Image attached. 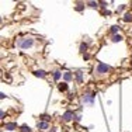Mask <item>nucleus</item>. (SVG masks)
<instances>
[{"label": "nucleus", "instance_id": "nucleus-18", "mask_svg": "<svg viewBox=\"0 0 132 132\" xmlns=\"http://www.w3.org/2000/svg\"><path fill=\"white\" fill-rule=\"evenodd\" d=\"M21 131L23 132H31V128L27 127V125H23V127H21Z\"/></svg>", "mask_w": 132, "mask_h": 132}, {"label": "nucleus", "instance_id": "nucleus-19", "mask_svg": "<svg viewBox=\"0 0 132 132\" xmlns=\"http://www.w3.org/2000/svg\"><path fill=\"white\" fill-rule=\"evenodd\" d=\"M83 7H84V4H81V3H79V4L76 6V10H77V11H81V10H83Z\"/></svg>", "mask_w": 132, "mask_h": 132}, {"label": "nucleus", "instance_id": "nucleus-3", "mask_svg": "<svg viewBox=\"0 0 132 132\" xmlns=\"http://www.w3.org/2000/svg\"><path fill=\"white\" fill-rule=\"evenodd\" d=\"M81 100H83L84 104H93L94 103V96L90 93H84L83 97H81Z\"/></svg>", "mask_w": 132, "mask_h": 132}, {"label": "nucleus", "instance_id": "nucleus-9", "mask_svg": "<svg viewBox=\"0 0 132 132\" xmlns=\"http://www.w3.org/2000/svg\"><path fill=\"white\" fill-rule=\"evenodd\" d=\"M76 80H77V83H81L83 81V73L79 70V72H76Z\"/></svg>", "mask_w": 132, "mask_h": 132}, {"label": "nucleus", "instance_id": "nucleus-4", "mask_svg": "<svg viewBox=\"0 0 132 132\" xmlns=\"http://www.w3.org/2000/svg\"><path fill=\"white\" fill-rule=\"evenodd\" d=\"M62 118H63V121H66V122H68V121H70V119L76 118V115H75L72 111H66L65 114H63V117H62Z\"/></svg>", "mask_w": 132, "mask_h": 132}, {"label": "nucleus", "instance_id": "nucleus-13", "mask_svg": "<svg viewBox=\"0 0 132 132\" xmlns=\"http://www.w3.org/2000/svg\"><path fill=\"white\" fill-rule=\"evenodd\" d=\"M124 21H132V14L131 13H127L124 15Z\"/></svg>", "mask_w": 132, "mask_h": 132}, {"label": "nucleus", "instance_id": "nucleus-6", "mask_svg": "<svg viewBox=\"0 0 132 132\" xmlns=\"http://www.w3.org/2000/svg\"><path fill=\"white\" fill-rule=\"evenodd\" d=\"M37 127H38V129H46V128L49 127L48 122H44V121H39L38 124H37Z\"/></svg>", "mask_w": 132, "mask_h": 132}, {"label": "nucleus", "instance_id": "nucleus-14", "mask_svg": "<svg viewBox=\"0 0 132 132\" xmlns=\"http://www.w3.org/2000/svg\"><path fill=\"white\" fill-rule=\"evenodd\" d=\"M41 119H42V121L44 122H48L49 121V119H51V117H49V115H45V114H42V115H41V117H39Z\"/></svg>", "mask_w": 132, "mask_h": 132}, {"label": "nucleus", "instance_id": "nucleus-20", "mask_svg": "<svg viewBox=\"0 0 132 132\" xmlns=\"http://www.w3.org/2000/svg\"><path fill=\"white\" fill-rule=\"evenodd\" d=\"M100 4H101V7H103V9H105V7H107V6H105V3H104V2H101V3H100Z\"/></svg>", "mask_w": 132, "mask_h": 132}, {"label": "nucleus", "instance_id": "nucleus-11", "mask_svg": "<svg viewBox=\"0 0 132 132\" xmlns=\"http://www.w3.org/2000/svg\"><path fill=\"white\" fill-rule=\"evenodd\" d=\"M119 41H122V35H119V34L112 35V42H119Z\"/></svg>", "mask_w": 132, "mask_h": 132}, {"label": "nucleus", "instance_id": "nucleus-17", "mask_svg": "<svg viewBox=\"0 0 132 132\" xmlns=\"http://www.w3.org/2000/svg\"><path fill=\"white\" fill-rule=\"evenodd\" d=\"M86 51H87V45H86V44H81V45H80V52L84 53Z\"/></svg>", "mask_w": 132, "mask_h": 132}, {"label": "nucleus", "instance_id": "nucleus-16", "mask_svg": "<svg viewBox=\"0 0 132 132\" xmlns=\"http://www.w3.org/2000/svg\"><path fill=\"white\" fill-rule=\"evenodd\" d=\"M87 6H90V7L96 9L97 6H98V3H97V2H89V3H87Z\"/></svg>", "mask_w": 132, "mask_h": 132}, {"label": "nucleus", "instance_id": "nucleus-5", "mask_svg": "<svg viewBox=\"0 0 132 132\" xmlns=\"http://www.w3.org/2000/svg\"><path fill=\"white\" fill-rule=\"evenodd\" d=\"M4 128H6L7 131L17 129V124H15V122H10V124H6V125H4Z\"/></svg>", "mask_w": 132, "mask_h": 132}, {"label": "nucleus", "instance_id": "nucleus-1", "mask_svg": "<svg viewBox=\"0 0 132 132\" xmlns=\"http://www.w3.org/2000/svg\"><path fill=\"white\" fill-rule=\"evenodd\" d=\"M15 44H17V46H20L23 49H28L34 45V39L32 38H20Z\"/></svg>", "mask_w": 132, "mask_h": 132}, {"label": "nucleus", "instance_id": "nucleus-7", "mask_svg": "<svg viewBox=\"0 0 132 132\" xmlns=\"http://www.w3.org/2000/svg\"><path fill=\"white\" fill-rule=\"evenodd\" d=\"M34 75L38 77H46V72L45 70H35L34 72Z\"/></svg>", "mask_w": 132, "mask_h": 132}, {"label": "nucleus", "instance_id": "nucleus-15", "mask_svg": "<svg viewBox=\"0 0 132 132\" xmlns=\"http://www.w3.org/2000/svg\"><path fill=\"white\" fill-rule=\"evenodd\" d=\"M59 77H61V72H59V70H55V72H53V79H55V80H59Z\"/></svg>", "mask_w": 132, "mask_h": 132}, {"label": "nucleus", "instance_id": "nucleus-12", "mask_svg": "<svg viewBox=\"0 0 132 132\" xmlns=\"http://www.w3.org/2000/svg\"><path fill=\"white\" fill-rule=\"evenodd\" d=\"M118 31H119V27H118V26H112V27H111V32L114 34V35H117Z\"/></svg>", "mask_w": 132, "mask_h": 132}, {"label": "nucleus", "instance_id": "nucleus-2", "mask_svg": "<svg viewBox=\"0 0 132 132\" xmlns=\"http://www.w3.org/2000/svg\"><path fill=\"white\" fill-rule=\"evenodd\" d=\"M110 70V66L103 63V62H100L98 65H97V73L98 75H103V73H107V72Z\"/></svg>", "mask_w": 132, "mask_h": 132}, {"label": "nucleus", "instance_id": "nucleus-10", "mask_svg": "<svg viewBox=\"0 0 132 132\" xmlns=\"http://www.w3.org/2000/svg\"><path fill=\"white\" fill-rule=\"evenodd\" d=\"M72 77H73V76H72V73H70V72H65V73H63V79H65L66 81L72 80Z\"/></svg>", "mask_w": 132, "mask_h": 132}, {"label": "nucleus", "instance_id": "nucleus-8", "mask_svg": "<svg viewBox=\"0 0 132 132\" xmlns=\"http://www.w3.org/2000/svg\"><path fill=\"white\" fill-rule=\"evenodd\" d=\"M58 89L61 90V92L68 90V83H66V81H63V83H59V84H58Z\"/></svg>", "mask_w": 132, "mask_h": 132}]
</instances>
